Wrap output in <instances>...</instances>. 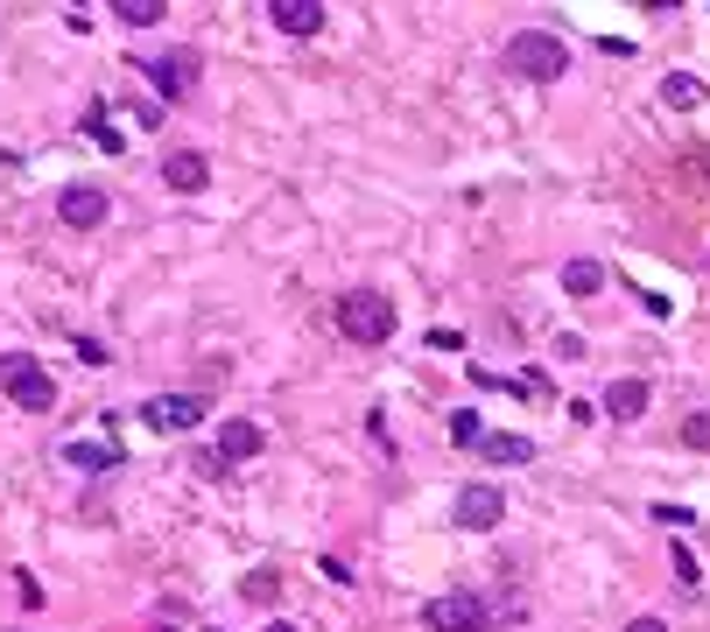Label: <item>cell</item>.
<instances>
[{
    "mask_svg": "<svg viewBox=\"0 0 710 632\" xmlns=\"http://www.w3.org/2000/svg\"><path fill=\"white\" fill-rule=\"evenodd\" d=\"M106 211H113V204H106V190H99V183H71L64 197H56V218H64L71 233H99Z\"/></svg>",
    "mask_w": 710,
    "mask_h": 632,
    "instance_id": "ba28073f",
    "label": "cell"
},
{
    "mask_svg": "<svg viewBox=\"0 0 710 632\" xmlns=\"http://www.w3.org/2000/svg\"><path fill=\"white\" fill-rule=\"evenodd\" d=\"M78 127H85V133H92V141H99V148H106V156H120V133H113V120H106V106H99V113H85V120H78Z\"/></svg>",
    "mask_w": 710,
    "mask_h": 632,
    "instance_id": "d6986e66",
    "label": "cell"
},
{
    "mask_svg": "<svg viewBox=\"0 0 710 632\" xmlns=\"http://www.w3.org/2000/svg\"><path fill=\"white\" fill-rule=\"evenodd\" d=\"M267 22H275L282 35H317V29H324V8H317V0H275V8H267Z\"/></svg>",
    "mask_w": 710,
    "mask_h": 632,
    "instance_id": "30bf717a",
    "label": "cell"
},
{
    "mask_svg": "<svg viewBox=\"0 0 710 632\" xmlns=\"http://www.w3.org/2000/svg\"><path fill=\"white\" fill-rule=\"evenodd\" d=\"M451 521L465 527V534H492L507 521V492L500 485H465L457 492V506H451Z\"/></svg>",
    "mask_w": 710,
    "mask_h": 632,
    "instance_id": "5b68a950",
    "label": "cell"
},
{
    "mask_svg": "<svg viewBox=\"0 0 710 632\" xmlns=\"http://www.w3.org/2000/svg\"><path fill=\"white\" fill-rule=\"evenodd\" d=\"M204 408H211L204 394H156V400L141 408V421H148L156 436H183V429H198V421H204Z\"/></svg>",
    "mask_w": 710,
    "mask_h": 632,
    "instance_id": "8992f818",
    "label": "cell"
},
{
    "mask_svg": "<svg viewBox=\"0 0 710 632\" xmlns=\"http://www.w3.org/2000/svg\"><path fill=\"white\" fill-rule=\"evenodd\" d=\"M478 457L486 464H534V443L528 436H478Z\"/></svg>",
    "mask_w": 710,
    "mask_h": 632,
    "instance_id": "5bb4252c",
    "label": "cell"
},
{
    "mask_svg": "<svg viewBox=\"0 0 710 632\" xmlns=\"http://www.w3.org/2000/svg\"><path fill=\"white\" fill-rule=\"evenodd\" d=\"M451 436H457L465 450H478V436H486V429H478V415H471V408H457V415H451Z\"/></svg>",
    "mask_w": 710,
    "mask_h": 632,
    "instance_id": "ffe728a7",
    "label": "cell"
},
{
    "mask_svg": "<svg viewBox=\"0 0 710 632\" xmlns=\"http://www.w3.org/2000/svg\"><path fill=\"white\" fill-rule=\"evenodd\" d=\"M430 632H492V604L478 598V590H444V598H430Z\"/></svg>",
    "mask_w": 710,
    "mask_h": 632,
    "instance_id": "277c9868",
    "label": "cell"
},
{
    "mask_svg": "<svg viewBox=\"0 0 710 632\" xmlns=\"http://www.w3.org/2000/svg\"><path fill=\"white\" fill-rule=\"evenodd\" d=\"M240 598H246V604H275V598H282V577H275V569H246V577H240Z\"/></svg>",
    "mask_w": 710,
    "mask_h": 632,
    "instance_id": "e0dca14e",
    "label": "cell"
},
{
    "mask_svg": "<svg viewBox=\"0 0 710 632\" xmlns=\"http://www.w3.org/2000/svg\"><path fill=\"white\" fill-rule=\"evenodd\" d=\"M563 289H570V296H598V289H605V267H598V260H570V267H563Z\"/></svg>",
    "mask_w": 710,
    "mask_h": 632,
    "instance_id": "2e32d148",
    "label": "cell"
},
{
    "mask_svg": "<svg viewBox=\"0 0 710 632\" xmlns=\"http://www.w3.org/2000/svg\"><path fill=\"white\" fill-rule=\"evenodd\" d=\"M507 71H513V78H534V85H555L570 71V43L549 35V29H521L507 43Z\"/></svg>",
    "mask_w": 710,
    "mask_h": 632,
    "instance_id": "6da1fadb",
    "label": "cell"
},
{
    "mask_svg": "<svg viewBox=\"0 0 710 632\" xmlns=\"http://www.w3.org/2000/svg\"><path fill=\"white\" fill-rule=\"evenodd\" d=\"M338 331L352 344H388L394 338V302L380 289H345L338 296Z\"/></svg>",
    "mask_w": 710,
    "mask_h": 632,
    "instance_id": "3957f363",
    "label": "cell"
},
{
    "mask_svg": "<svg viewBox=\"0 0 710 632\" xmlns=\"http://www.w3.org/2000/svg\"><path fill=\"white\" fill-rule=\"evenodd\" d=\"M430 352H465V331H430Z\"/></svg>",
    "mask_w": 710,
    "mask_h": 632,
    "instance_id": "7402d4cb",
    "label": "cell"
},
{
    "mask_svg": "<svg viewBox=\"0 0 710 632\" xmlns=\"http://www.w3.org/2000/svg\"><path fill=\"white\" fill-rule=\"evenodd\" d=\"M261 632H296V625H289V619H275V625H261Z\"/></svg>",
    "mask_w": 710,
    "mask_h": 632,
    "instance_id": "cb8c5ba5",
    "label": "cell"
},
{
    "mask_svg": "<svg viewBox=\"0 0 710 632\" xmlns=\"http://www.w3.org/2000/svg\"><path fill=\"white\" fill-rule=\"evenodd\" d=\"M647 400H655V394H647V379H612V387H605V415L612 421H640Z\"/></svg>",
    "mask_w": 710,
    "mask_h": 632,
    "instance_id": "7c38bea8",
    "label": "cell"
},
{
    "mask_svg": "<svg viewBox=\"0 0 710 632\" xmlns=\"http://www.w3.org/2000/svg\"><path fill=\"white\" fill-rule=\"evenodd\" d=\"M0 387H8V400L22 415H50L56 408V379L43 358H29V352H0Z\"/></svg>",
    "mask_w": 710,
    "mask_h": 632,
    "instance_id": "7a4b0ae2",
    "label": "cell"
},
{
    "mask_svg": "<svg viewBox=\"0 0 710 632\" xmlns=\"http://www.w3.org/2000/svg\"><path fill=\"white\" fill-rule=\"evenodd\" d=\"M64 457H71L78 471H113V464H120V443H71Z\"/></svg>",
    "mask_w": 710,
    "mask_h": 632,
    "instance_id": "9a60e30c",
    "label": "cell"
},
{
    "mask_svg": "<svg viewBox=\"0 0 710 632\" xmlns=\"http://www.w3.org/2000/svg\"><path fill=\"white\" fill-rule=\"evenodd\" d=\"M261 450H267L261 421H225V429H219V457H225V464H246V457H261Z\"/></svg>",
    "mask_w": 710,
    "mask_h": 632,
    "instance_id": "8fae6325",
    "label": "cell"
},
{
    "mask_svg": "<svg viewBox=\"0 0 710 632\" xmlns=\"http://www.w3.org/2000/svg\"><path fill=\"white\" fill-rule=\"evenodd\" d=\"M162 0H120V8H113V22H127V29H156L162 22Z\"/></svg>",
    "mask_w": 710,
    "mask_h": 632,
    "instance_id": "ac0fdd59",
    "label": "cell"
},
{
    "mask_svg": "<svg viewBox=\"0 0 710 632\" xmlns=\"http://www.w3.org/2000/svg\"><path fill=\"white\" fill-rule=\"evenodd\" d=\"M162 183H169V190H177V197H198V190L211 183V162L198 156V148H177V156H169V162H162Z\"/></svg>",
    "mask_w": 710,
    "mask_h": 632,
    "instance_id": "9c48e42d",
    "label": "cell"
},
{
    "mask_svg": "<svg viewBox=\"0 0 710 632\" xmlns=\"http://www.w3.org/2000/svg\"><path fill=\"white\" fill-rule=\"evenodd\" d=\"M710 99V92H703V78H689V71H668V78H661V106H676V113H697Z\"/></svg>",
    "mask_w": 710,
    "mask_h": 632,
    "instance_id": "4fadbf2b",
    "label": "cell"
},
{
    "mask_svg": "<svg viewBox=\"0 0 710 632\" xmlns=\"http://www.w3.org/2000/svg\"><path fill=\"white\" fill-rule=\"evenodd\" d=\"M682 443H689V450H710V415H689V421H682Z\"/></svg>",
    "mask_w": 710,
    "mask_h": 632,
    "instance_id": "44dd1931",
    "label": "cell"
},
{
    "mask_svg": "<svg viewBox=\"0 0 710 632\" xmlns=\"http://www.w3.org/2000/svg\"><path fill=\"white\" fill-rule=\"evenodd\" d=\"M626 632H668V625H661V619H633Z\"/></svg>",
    "mask_w": 710,
    "mask_h": 632,
    "instance_id": "603a6c76",
    "label": "cell"
},
{
    "mask_svg": "<svg viewBox=\"0 0 710 632\" xmlns=\"http://www.w3.org/2000/svg\"><path fill=\"white\" fill-rule=\"evenodd\" d=\"M141 71L156 78V99H183L198 85V50H169V56H141Z\"/></svg>",
    "mask_w": 710,
    "mask_h": 632,
    "instance_id": "52a82bcc",
    "label": "cell"
}]
</instances>
